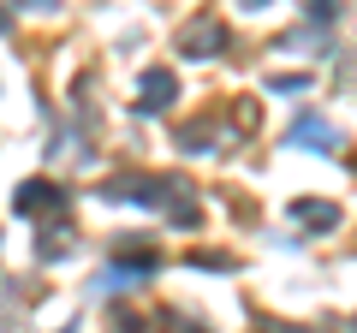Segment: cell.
I'll use <instances>...</instances> for the list:
<instances>
[{"instance_id": "obj_3", "label": "cell", "mask_w": 357, "mask_h": 333, "mask_svg": "<svg viewBox=\"0 0 357 333\" xmlns=\"http://www.w3.org/2000/svg\"><path fill=\"white\" fill-rule=\"evenodd\" d=\"M333 6H340V0H310V13H316V18H328Z\"/></svg>"}, {"instance_id": "obj_2", "label": "cell", "mask_w": 357, "mask_h": 333, "mask_svg": "<svg viewBox=\"0 0 357 333\" xmlns=\"http://www.w3.org/2000/svg\"><path fill=\"white\" fill-rule=\"evenodd\" d=\"M143 90H149V95H143L149 107H167V102H173V77H167V72H149V77H143Z\"/></svg>"}, {"instance_id": "obj_1", "label": "cell", "mask_w": 357, "mask_h": 333, "mask_svg": "<svg viewBox=\"0 0 357 333\" xmlns=\"http://www.w3.org/2000/svg\"><path fill=\"white\" fill-rule=\"evenodd\" d=\"M220 48V24H197L185 30V54H215Z\"/></svg>"}, {"instance_id": "obj_4", "label": "cell", "mask_w": 357, "mask_h": 333, "mask_svg": "<svg viewBox=\"0 0 357 333\" xmlns=\"http://www.w3.org/2000/svg\"><path fill=\"white\" fill-rule=\"evenodd\" d=\"M0 30H6V13H0Z\"/></svg>"}]
</instances>
